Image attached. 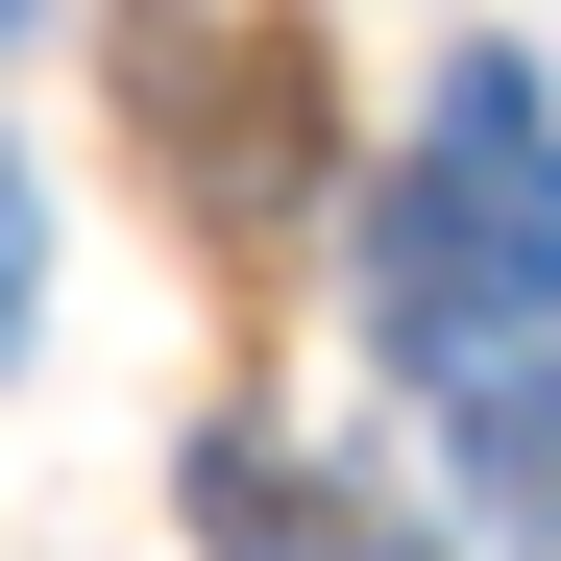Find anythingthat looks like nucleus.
Masks as SVG:
<instances>
[{
    "label": "nucleus",
    "mask_w": 561,
    "mask_h": 561,
    "mask_svg": "<svg viewBox=\"0 0 561 561\" xmlns=\"http://www.w3.org/2000/svg\"><path fill=\"white\" fill-rule=\"evenodd\" d=\"M123 123L171 147V196H196V244H220V268H294L318 147H342L294 0H123Z\"/></svg>",
    "instance_id": "1"
}]
</instances>
